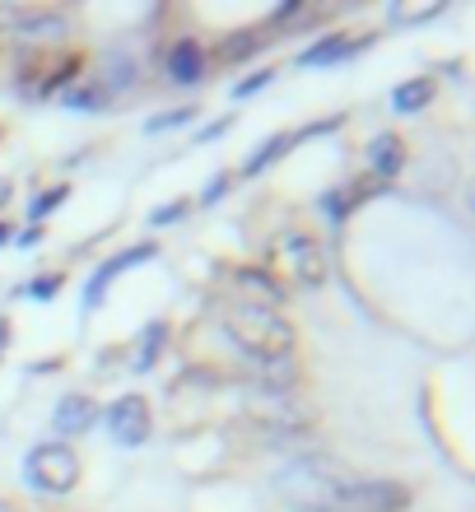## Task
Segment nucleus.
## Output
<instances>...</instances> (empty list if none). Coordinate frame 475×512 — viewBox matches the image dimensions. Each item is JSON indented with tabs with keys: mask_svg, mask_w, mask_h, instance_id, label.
<instances>
[{
	"mask_svg": "<svg viewBox=\"0 0 475 512\" xmlns=\"http://www.w3.org/2000/svg\"><path fill=\"white\" fill-rule=\"evenodd\" d=\"M187 215V201H168V205H159V210H154V229H159V224H173V219H182Z\"/></svg>",
	"mask_w": 475,
	"mask_h": 512,
	"instance_id": "b1692460",
	"label": "nucleus"
},
{
	"mask_svg": "<svg viewBox=\"0 0 475 512\" xmlns=\"http://www.w3.org/2000/svg\"><path fill=\"white\" fill-rule=\"evenodd\" d=\"M252 47H266V42H261L257 33H238V38H233V47H229V52H224V56H233V61H238V56H247V52H252Z\"/></svg>",
	"mask_w": 475,
	"mask_h": 512,
	"instance_id": "a878e982",
	"label": "nucleus"
},
{
	"mask_svg": "<svg viewBox=\"0 0 475 512\" xmlns=\"http://www.w3.org/2000/svg\"><path fill=\"white\" fill-rule=\"evenodd\" d=\"M191 117H196V108H173V112H163V117H154V122H145V135L177 131V126H187Z\"/></svg>",
	"mask_w": 475,
	"mask_h": 512,
	"instance_id": "aec40b11",
	"label": "nucleus"
},
{
	"mask_svg": "<svg viewBox=\"0 0 475 512\" xmlns=\"http://www.w3.org/2000/svg\"><path fill=\"white\" fill-rule=\"evenodd\" d=\"M275 252H280V266H285L289 275H294V284H303V289H322L326 275H331L322 243L308 238V233H285Z\"/></svg>",
	"mask_w": 475,
	"mask_h": 512,
	"instance_id": "20e7f679",
	"label": "nucleus"
},
{
	"mask_svg": "<svg viewBox=\"0 0 475 512\" xmlns=\"http://www.w3.org/2000/svg\"><path fill=\"white\" fill-rule=\"evenodd\" d=\"M238 284H243L247 294L261 298V308H275V312H280V303H285V284L275 280L266 266H238Z\"/></svg>",
	"mask_w": 475,
	"mask_h": 512,
	"instance_id": "f8f14e48",
	"label": "nucleus"
},
{
	"mask_svg": "<svg viewBox=\"0 0 475 512\" xmlns=\"http://www.w3.org/2000/svg\"><path fill=\"white\" fill-rule=\"evenodd\" d=\"M252 378H257L261 391L285 396V391L299 387V359H294V354H280V359H252Z\"/></svg>",
	"mask_w": 475,
	"mask_h": 512,
	"instance_id": "6e6552de",
	"label": "nucleus"
},
{
	"mask_svg": "<svg viewBox=\"0 0 475 512\" xmlns=\"http://www.w3.org/2000/svg\"><path fill=\"white\" fill-rule=\"evenodd\" d=\"M368 168H373V177L392 182V177L406 168V145H401V135L396 131L373 135V140H368Z\"/></svg>",
	"mask_w": 475,
	"mask_h": 512,
	"instance_id": "1a4fd4ad",
	"label": "nucleus"
},
{
	"mask_svg": "<svg viewBox=\"0 0 475 512\" xmlns=\"http://www.w3.org/2000/svg\"><path fill=\"white\" fill-rule=\"evenodd\" d=\"M294 512H340V508H294Z\"/></svg>",
	"mask_w": 475,
	"mask_h": 512,
	"instance_id": "473e14b6",
	"label": "nucleus"
},
{
	"mask_svg": "<svg viewBox=\"0 0 475 512\" xmlns=\"http://www.w3.org/2000/svg\"><path fill=\"white\" fill-rule=\"evenodd\" d=\"M10 243V224H0V247Z\"/></svg>",
	"mask_w": 475,
	"mask_h": 512,
	"instance_id": "7c9ffc66",
	"label": "nucleus"
},
{
	"mask_svg": "<svg viewBox=\"0 0 475 512\" xmlns=\"http://www.w3.org/2000/svg\"><path fill=\"white\" fill-rule=\"evenodd\" d=\"M61 103H66L70 112H103L112 98L103 94V84H98V80H75L66 94H61Z\"/></svg>",
	"mask_w": 475,
	"mask_h": 512,
	"instance_id": "4468645a",
	"label": "nucleus"
},
{
	"mask_svg": "<svg viewBox=\"0 0 475 512\" xmlns=\"http://www.w3.org/2000/svg\"><path fill=\"white\" fill-rule=\"evenodd\" d=\"M364 47H373V38H350V33H331V38H322V42H313V47H303L294 61L299 66H336V61H345V56H354V52H364Z\"/></svg>",
	"mask_w": 475,
	"mask_h": 512,
	"instance_id": "0eeeda50",
	"label": "nucleus"
},
{
	"mask_svg": "<svg viewBox=\"0 0 475 512\" xmlns=\"http://www.w3.org/2000/svg\"><path fill=\"white\" fill-rule=\"evenodd\" d=\"M229 117H219V122H210V126H205V131H201V140H219V135H224V131H229Z\"/></svg>",
	"mask_w": 475,
	"mask_h": 512,
	"instance_id": "cd10ccee",
	"label": "nucleus"
},
{
	"mask_svg": "<svg viewBox=\"0 0 475 512\" xmlns=\"http://www.w3.org/2000/svg\"><path fill=\"white\" fill-rule=\"evenodd\" d=\"M108 433L122 447H140L150 438V405L145 396H117L108 405Z\"/></svg>",
	"mask_w": 475,
	"mask_h": 512,
	"instance_id": "423d86ee",
	"label": "nucleus"
},
{
	"mask_svg": "<svg viewBox=\"0 0 475 512\" xmlns=\"http://www.w3.org/2000/svg\"><path fill=\"white\" fill-rule=\"evenodd\" d=\"M154 256H159V247H154V243H136V247H126L122 256H112L108 266H112V275H122V270L140 266V261H154Z\"/></svg>",
	"mask_w": 475,
	"mask_h": 512,
	"instance_id": "6ab92c4d",
	"label": "nucleus"
},
{
	"mask_svg": "<svg viewBox=\"0 0 475 512\" xmlns=\"http://www.w3.org/2000/svg\"><path fill=\"white\" fill-rule=\"evenodd\" d=\"M205 75V52L196 38H177L168 52V80L173 84H201Z\"/></svg>",
	"mask_w": 475,
	"mask_h": 512,
	"instance_id": "9d476101",
	"label": "nucleus"
},
{
	"mask_svg": "<svg viewBox=\"0 0 475 512\" xmlns=\"http://www.w3.org/2000/svg\"><path fill=\"white\" fill-rule=\"evenodd\" d=\"M24 480L33 489H42V494H70L75 480H80V457L66 443H42L28 452Z\"/></svg>",
	"mask_w": 475,
	"mask_h": 512,
	"instance_id": "f03ea898",
	"label": "nucleus"
},
{
	"mask_svg": "<svg viewBox=\"0 0 475 512\" xmlns=\"http://www.w3.org/2000/svg\"><path fill=\"white\" fill-rule=\"evenodd\" d=\"M42 243V229H28V233H19V247H38Z\"/></svg>",
	"mask_w": 475,
	"mask_h": 512,
	"instance_id": "c85d7f7f",
	"label": "nucleus"
},
{
	"mask_svg": "<svg viewBox=\"0 0 475 512\" xmlns=\"http://www.w3.org/2000/svg\"><path fill=\"white\" fill-rule=\"evenodd\" d=\"M5 345H10V322L0 317V354H5Z\"/></svg>",
	"mask_w": 475,
	"mask_h": 512,
	"instance_id": "c756f323",
	"label": "nucleus"
},
{
	"mask_svg": "<svg viewBox=\"0 0 475 512\" xmlns=\"http://www.w3.org/2000/svg\"><path fill=\"white\" fill-rule=\"evenodd\" d=\"M94 419H98V405L89 401V396H80V391H70V396H61L56 401V433H84V429H94Z\"/></svg>",
	"mask_w": 475,
	"mask_h": 512,
	"instance_id": "9b49d317",
	"label": "nucleus"
},
{
	"mask_svg": "<svg viewBox=\"0 0 475 512\" xmlns=\"http://www.w3.org/2000/svg\"><path fill=\"white\" fill-rule=\"evenodd\" d=\"M5 201H10V187H5V182H0V205H5Z\"/></svg>",
	"mask_w": 475,
	"mask_h": 512,
	"instance_id": "2f4dec72",
	"label": "nucleus"
},
{
	"mask_svg": "<svg viewBox=\"0 0 475 512\" xmlns=\"http://www.w3.org/2000/svg\"><path fill=\"white\" fill-rule=\"evenodd\" d=\"M0 28L19 33L24 42H61L70 33V19L61 10H47V5H5Z\"/></svg>",
	"mask_w": 475,
	"mask_h": 512,
	"instance_id": "39448f33",
	"label": "nucleus"
},
{
	"mask_svg": "<svg viewBox=\"0 0 475 512\" xmlns=\"http://www.w3.org/2000/svg\"><path fill=\"white\" fill-rule=\"evenodd\" d=\"M434 94H438L434 80H406V84H401V89L392 94V108L401 112V117H415V112H424L429 103H434Z\"/></svg>",
	"mask_w": 475,
	"mask_h": 512,
	"instance_id": "ddd939ff",
	"label": "nucleus"
},
{
	"mask_svg": "<svg viewBox=\"0 0 475 512\" xmlns=\"http://www.w3.org/2000/svg\"><path fill=\"white\" fill-rule=\"evenodd\" d=\"M56 289H61V280H56V275H47V280H33V284H28V294L38 298V303H47V298H56Z\"/></svg>",
	"mask_w": 475,
	"mask_h": 512,
	"instance_id": "bb28decb",
	"label": "nucleus"
},
{
	"mask_svg": "<svg viewBox=\"0 0 475 512\" xmlns=\"http://www.w3.org/2000/svg\"><path fill=\"white\" fill-rule=\"evenodd\" d=\"M322 210H326V215H331V219H336V224H340V219H345V215H350V196H345V187L326 191V196H322Z\"/></svg>",
	"mask_w": 475,
	"mask_h": 512,
	"instance_id": "4be33fe9",
	"label": "nucleus"
},
{
	"mask_svg": "<svg viewBox=\"0 0 475 512\" xmlns=\"http://www.w3.org/2000/svg\"><path fill=\"white\" fill-rule=\"evenodd\" d=\"M163 336H168V326H163V322H154V326H150V336H140L136 368H154V359H159V350H163Z\"/></svg>",
	"mask_w": 475,
	"mask_h": 512,
	"instance_id": "a211bd4d",
	"label": "nucleus"
},
{
	"mask_svg": "<svg viewBox=\"0 0 475 512\" xmlns=\"http://www.w3.org/2000/svg\"><path fill=\"white\" fill-rule=\"evenodd\" d=\"M271 80H275V70H257L252 80H243L238 89H233V98H252V94H261V89H266Z\"/></svg>",
	"mask_w": 475,
	"mask_h": 512,
	"instance_id": "5701e85b",
	"label": "nucleus"
},
{
	"mask_svg": "<svg viewBox=\"0 0 475 512\" xmlns=\"http://www.w3.org/2000/svg\"><path fill=\"white\" fill-rule=\"evenodd\" d=\"M75 75H80V61H75V56H61V61L47 70V80L38 84V94H56V89H70V84H75Z\"/></svg>",
	"mask_w": 475,
	"mask_h": 512,
	"instance_id": "f3484780",
	"label": "nucleus"
},
{
	"mask_svg": "<svg viewBox=\"0 0 475 512\" xmlns=\"http://www.w3.org/2000/svg\"><path fill=\"white\" fill-rule=\"evenodd\" d=\"M224 331L247 359H280V354H294V326L280 317L275 308H261L252 298H238L224 308Z\"/></svg>",
	"mask_w": 475,
	"mask_h": 512,
	"instance_id": "f257e3e1",
	"label": "nucleus"
},
{
	"mask_svg": "<svg viewBox=\"0 0 475 512\" xmlns=\"http://www.w3.org/2000/svg\"><path fill=\"white\" fill-rule=\"evenodd\" d=\"M224 191H229V173H215L210 182H205V191H201V205H215Z\"/></svg>",
	"mask_w": 475,
	"mask_h": 512,
	"instance_id": "393cba45",
	"label": "nucleus"
},
{
	"mask_svg": "<svg viewBox=\"0 0 475 512\" xmlns=\"http://www.w3.org/2000/svg\"><path fill=\"white\" fill-rule=\"evenodd\" d=\"M66 196H70V187H47V191H42V196H38V201L28 205V215H33V219L52 215V210H56V205H61V201H66Z\"/></svg>",
	"mask_w": 475,
	"mask_h": 512,
	"instance_id": "412c9836",
	"label": "nucleus"
},
{
	"mask_svg": "<svg viewBox=\"0 0 475 512\" xmlns=\"http://www.w3.org/2000/svg\"><path fill=\"white\" fill-rule=\"evenodd\" d=\"M340 512H406L410 489L396 480H345L336 494Z\"/></svg>",
	"mask_w": 475,
	"mask_h": 512,
	"instance_id": "7ed1b4c3",
	"label": "nucleus"
},
{
	"mask_svg": "<svg viewBox=\"0 0 475 512\" xmlns=\"http://www.w3.org/2000/svg\"><path fill=\"white\" fill-rule=\"evenodd\" d=\"M294 140H299V135H289V131L271 135V140H266V145H261V149H257V154H252V159H247V163H243V173H247V177H257V173H261V168H271V163H275V159H280V154H285V149H289V145H294Z\"/></svg>",
	"mask_w": 475,
	"mask_h": 512,
	"instance_id": "dca6fc26",
	"label": "nucleus"
},
{
	"mask_svg": "<svg viewBox=\"0 0 475 512\" xmlns=\"http://www.w3.org/2000/svg\"><path fill=\"white\" fill-rule=\"evenodd\" d=\"M103 94L108 98H117V94H126V89H131V84H136V66H131V61H126L122 52L117 56H108V66H103Z\"/></svg>",
	"mask_w": 475,
	"mask_h": 512,
	"instance_id": "2eb2a0df",
	"label": "nucleus"
}]
</instances>
